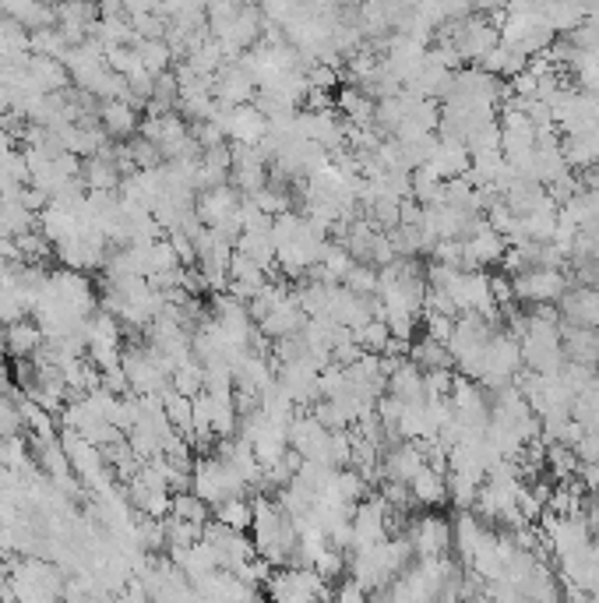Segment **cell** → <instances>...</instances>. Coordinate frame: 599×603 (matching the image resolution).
Segmentation results:
<instances>
[{
    "label": "cell",
    "instance_id": "obj_7",
    "mask_svg": "<svg viewBox=\"0 0 599 603\" xmlns=\"http://www.w3.org/2000/svg\"><path fill=\"white\" fill-rule=\"evenodd\" d=\"M307 321H310V315L304 311V304H300V297L290 290L286 297H282V300L272 307V311H265V315L258 318V325H262L265 339L279 343V339H290V335L304 332Z\"/></svg>",
    "mask_w": 599,
    "mask_h": 603
},
{
    "label": "cell",
    "instance_id": "obj_1",
    "mask_svg": "<svg viewBox=\"0 0 599 603\" xmlns=\"http://www.w3.org/2000/svg\"><path fill=\"white\" fill-rule=\"evenodd\" d=\"M254 551L258 557H265L268 565L279 568V565H296L300 557V529L290 518V512L282 509L276 501V495H258L254 498Z\"/></svg>",
    "mask_w": 599,
    "mask_h": 603
},
{
    "label": "cell",
    "instance_id": "obj_8",
    "mask_svg": "<svg viewBox=\"0 0 599 603\" xmlns=\"http://www.w3.org/2000/svg\"><path fill=\"white\" fill-rule=\"evenodd\" d=\"M226 138H233L240 145H258L268 134V117L254 103L244 106H226V114L216 117Z\"/></svg>",
    "mask_w": 599,
    "mask_h": 603
},
{
    "label": "cell",
    "instance_id": "obj_2",
    "mask_svg": "<svg viewBox=\"0 0 599 603\" xmlns=\"http://www.w3.org/2000/svg\"><path fill=\"white\" fill-rule=\"evenodd\" d=\"M265 593L279 603H314L332 596V582H324L310 565H279L268 572Z\"/></svg>",
    "mask_w": 599,
    "mask_h": 603
},
{
    "label": "cell",
    "instance_id": "obj_12",
    "mask_svg": "<svg viewBox=\"0 0 599 603\" xmlns=\"http://www.w3.org/2000/svg\"><path fill=\"white\" fill-rule=\"evenodd\" d=\"M226 279H230V286H233V297L251 300L254 293H258L268 283V269L237 251V255L230 258V272H226Z\"/></svg>",
    "mask_w": 599,
    "mask_h": 603
},
{
    "label": "cell",
    "instance_id": "obj_6",
    "mask_svg": "<svg viewBox=\"0 0 599 603\" xmlns=\"http://www.w3.org/2000/svg\"><path fill=\"white\" fill-rule=\"evenodd\" d=\"M205 543H208L212 557H216V565L230 568V572H237L244 561L258 557V551H254V540L244 537V529L226 526V523H219V518L212 526H205Z\"/></svg>",
    "mask_w": 599,
    "mask_h": 603
},
{
    "label": "cell",
    "instance_id": "obj_9",
    "mask_svg": "<svg viewBox=\"0 0 599 603\" xmlns=\"http://www.w3.org/2000/svg\"><path fill=\"white\" fill-rule=\"evenodd\" d=\"M558 315L568 325H589L599 329V290L589 283H572L558 300Z\"/></svg>",
    "mask_w": 599,
    "mask_h": 603
},
{
    "label": "cell",
    "instance_id": "obj_4",
    "mask_svg": "<svg viewBox=\"0 0 599 603\" xmlns=\"http://www.w3.org/2000/svg\"><path fill=\"white\" fill-rule=\"evenodd\" d=\"M575 279L568 275L564 269H525L519 275H511V290H515V300L519 304H533V307H544L564 297V290L572 286Z\"/></svg>",
    "mask_w": 599,
    "mask_h": 603
},
{
    "label": "cell",
    "instance_id": "obj_13",
    "mask_svg": "<svg viewBox=\"0 0 599 603\" xmlns=\"http://www.w3.org/2000/svg\"><path fill=\"white\" fill-rule=\"evenodd\" d=\"M409 490H412V498H417L420 509H434V504H445L448 501L445 470H437V466H431V462H426V466L409 480Z\"/></svg>",
    "mask_w": 599,
    "mask_h": 603
},
{
    "label": "cell",
    "instance_id": "obj_5",
    "mask_svg": "<svg viewBox=\"0 0 599 603\" xmlns=\"http://www.w3.org/2000/svg\"><path fill=\"white\" fill-rule=\"evenodd\" d=\"M406 537L412 543V551H417V557H445L451 554V518L445 515H417L406 523Z\"/></svg>",
    "mask_w": 599,
    "mask_h": 603
},
{
    "label": "cell",
    "instance_id": "obj_11",
    "mask_svg": "<svg viewBox=\"0 0 599 603\" xmlns=\"http://www.w3.org/2000/svg\"><path fill=\"white\" fill-rule=\"evenodd\" d=\"M561 343H564V357L568 360L586 363V368L599 371V329L568 325V321H561Z\"/></svg>",
    "mask_w": 599,
    "mask_h": 603
},
{
    "label": "cell",
    "instance_id": "obj_14",
    "mask_svg": "<svg viewBox=\"0 0 599 603\" xmlns=\"http://www.w3.org/2000/svg\"><path fill=\"white\" fill-rule=\"evenodd\" d=\"M409 360L420 363L423 371H451L455 360H451V349L445 339H434V335H420V339L409 343Z\"/></svg>",
    "mask_w": 599,
    "mask_h": 603
},
{
    "label": "cell",
    "instance_id": "obj_15",
    "mask_svg": "<svg viewBox=\"0 0 599 603\" xmlns=\"http://www.w3.org/2000/svg\"><path fill=\"white\" fill-rule=\"evenodd\" d=\"M216 515H219V523L233 526V529H251V523H254V501H247L244 495H237L230 501L216 504Z\"/></svg>",
    "mask_w": 599,
    "mask_h": 603
},
{
    "label": "cell",
    "instance_id": "obj_3",
    "mask_svg": "<svg viewBox=\"0 0 599 603\" xmlns=\"http://www.w3.org/2000/svg\"><path fill=\"white\" fill-rule=\"evenodd\" d=\"M251 484L244 480V473H240L233 462H226L222 456L216 459H205L202 466H197L194 473V490H197V498L208 501V504H222V501H230L237 495H244Z\"/></svg>",
    "mask_w": 599,
    "mask_h": 603
},
{
    "label": "cell",
    "instance_id": "obj_10",
    "mask_svg": "<svg viewBox=\"0 0 599 603\" xmlns=\"http://www.w3.org/2000/svg\"><path fill=\"white\" fill-rule=\"evenodd\" d=\"M216 100L219 103H226V106H244V103H251L254 100V92H258V81H254V75H251V67L240 61V64H230L226 67V72L219 75V81H216Z\"/></svg>",
    "mask_w": 599,
    "mask_h": 603
}]
</instances>
